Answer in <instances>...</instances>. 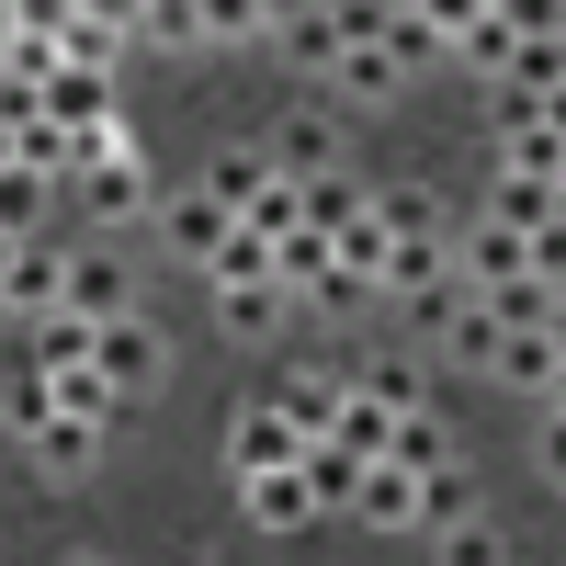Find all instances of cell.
<instances>
[{"instance_id":"16","label":"cell","mask_w":566,"mask_h":566,"mask_svg":"<svg viewBox=\"0 0 566 566\" xmlns=\"http://www.w3.org/2000/svg\"><path fill=\"white\" fill-rule=\"evenodd\" d=\"M239 510L261 533H306L317 522V488H306V464H283V476H239Z\"/></svg>"},{"instance_id":"32","label":"cell","mask_w":566,"mask_h":566,"mask_svg":"<svg viewBox=\"0 0 566 566\" xmlns=\"http://www.w3.org/2000/svg\"><path fill=\"white\" fill-rule=\"evenodd\" d=\"M363 476H374V464H352L340 442H317V453H306V488H317V510H352V499H363Z\"/></svg>"},{"instance_id":"26","label":"cell","mask_w":566,"mask_h":566,"mask_svg":"<svg viewBox=\"0 0 566 566\" xmlns=\"http://www.w3.org/2000/svg\"><path fill=\"white\" fill-rule=\"evenodd\" d=\"M272 181H283V170H272V159H261V148H239V159H216V170H205V193H216V205H227V216H250V205H261V193H272Z\"/></svg>"},{"instance_id":"9","label":"cell","mask_w":566,"mask_h":566,"mask_svg":"<svg viewBox=\"0 0 566 566\" xmlns=\"http://www.w3.org/2000/svg\"><path fill=\"white\" fill-rule=\"evenodd\" d=\"M91 363H103V386H114V397L136 408V397L159 386V363H170V352H159V328H148V317H114V328H103V352H91Z\"/></svg>"},{"instance_id":"43","label":"cell","mask_w":566,"mask_h":566,"mask_svg":"<svg viewBox=\"0 0 566 566\" xmlns=\"http://www.w3.org/2000/svg\"><path fill=\"white\" fill-rule=\"evenodd\" d=\"M69 566H103V555H69Z\"/></svg>"},{"instance_id":"35","label":"cell","mask_w":566,"mask_h":566,"mask_svg":"<svg viewBox=\"0 0 566 566\" xmlns=\"http://www.w3.org/2000/svg\"><path fill=\"white\" fill-rule=\"evenodd\" d=\"M442 544V566H510V544H499V522L476 510V522H453V533H431Z\"/></svg>"},{"instance_id":"25","label":"cell","mask_w":566,"mask_h":566,"mask_svg":"<svg viewBox=\"0 0 566 566\" xmlns=\"http://www.w3.org/2000/svg\"><path fill=\"white\" fill-rule=\"evenodd\" d=\"M216 317L239 328V340H272V328L295 317V295H283V283H239V295H216Z\"/></svg>"},{"instance_id":"2","label":"cell","mask_w":566,"mask_h":566,"mask_svg":"<svg viewBox=\"0 0 566 566\" xmlns=\"http://www.w3.org/2000/svg\"><path fill=\"white\" fill-rule=\"evenodd\" d=\"M45 34H57V57H69V69L114 80V57L136 45V12H91V0H45Z\"/></svg>"},{"instance_id":"29","label":"cell","mask_w":566,"mask_h":566,"mask_svg":"<svg viewBox=\"0 0 566 566\" xmlns=\"http://www.w3.org/2000/svg\"><path fill=\"white\" fill-rule=\"evenodd\" d=\"M57 419H80V431H114V419H125V397L103 386V363H91V374H57Z\"/></svg>"},{"instance_id":"8","label":"cell","mask_w":566,"mask_h":566,"mask_svg":"<svg viewBox=\"0 0 566 566\" xmlns=\"http://www.w3.org/2000/svg\"><path fill=\"white\" fill-rule=\"evenodd\" d=\"M261 408H283V431H295V442L317 453L328 431H340V408H352V386H340V374H283V386H272Z\"/></svg>"},{"instance_id":"3","label":"cell","mask_w":566,"mask_h":566,"mask_svg":"<svg viewBox=\"0 0 566 566\" xmlns=\"http://www.w3.org/2000/svg\"><path fill=\"white\" fill-rule=\"evenodd\" d=\"M34 125H57V136H103V125H125V103H114V80L57 69V80L34 91Z\"/></svg>"},{"instance_id":"41","label":"cell","mask_w":566,"mask_h":566,"mask_svg":"<svg viewBox=\"0 0 566 566\" xmlns=\"http://www.w3.org/2000/svg\"><path fill=\"white\" fill-rule=\"evenodd\" d=\"M0 170H12V125H0Z\"/></svg>"},{"instance_id":"33","label":"cell","mask_w":566,"mask_h":566,"mask_svg":"<svg viewBox=\"0 0 566 566\" xmlns=\"http://www.w3.org/2000/svg\"><path fill=\"white\" fill-rule=\"evenodd\" d=\"M272 23H283L272 0H205V34L216 45H272Z\"/></svg>"},{"instance_id":"42","label":"cell","mask_w":566,"mask_h":566,"mask_svg":"<svg viewBox=\"0 0 566 566\" xmlns=\"http://www.w3.org/2000/svg\"><path fill=\"white\" fill-rule=\"evenodd\" d=\"M555 408H566V374H555Z\"/></svg>"},{"instance_id":"14","label":"cell","mask_w":566,"mask_h":566,"mask_svg":"<svg viewBox=\"0 0 566 566\" xmlns=\"http://www.w3.org/2000/svg\"><path fill=\"white\" fill-rule=\"evenodd\" d=\"M386 45L397 69H431V57H453V12H431V0H386Z\"/></svg>"},{"instance_id":"17","label":"cell","mask_w":566,"mask_h":566,"mask_svg":"<svg viewBox=\"0 0 566 566\" xmlns=\"http://www.w3.org/2000/svg\"><path fill=\"white\" fill-rule=\"evenodd\" d=\"M272 45H283L295 69H328V80H340V57H352V23H340V12H283V23H272Z\"/></svg>"},{"instance_id":"21","label":"cell","mask_w":566,"mask_h":566,"mask_svg":"<svg viewBox=\"0 0 566 566\" xmlns=\"http://www.w3.org/2000/svg\"><path fill=\"white\" fill-rule=\"evenodd\" d=\"M340 386H352V397H386L397 419H419V408H431V386H419V363H386V352H374V363H352Z\"/></svg>"},{"instance_id":"7","label":"cell","mask_w":566,"mask_h":566,"mask_svg":"<svg viewBox=\"0 0 566 566\" xmlns=\"http://www.w3.org/2000/svg\"><path fill=\"white\" fill-rule=\"evenodd\" d=\"M69 317H91V328L136 317V272H125L114 250H69Z\"/></svg>"},{"instance_id":"10","label":"cell","mask_w":566,"mask_h":566,"mask_svg":"<svg viewBox=\"0 0 566 566\" xmlns=\"http://www.w3.org/2000/svg\"><path fill=\"white\" fill-rule=\"evenodd\" d=\"M374 216H386V250H453L464 227L442 193H419V181H397V193H374Z\"/></svg>"},{"instance_id":"27","label":"cell","mask_w":566,"mask_h":566,"mask_svg":"<svg viewBox=\"0 0 566 566\" xmlns=\"http://www.w3.org/2000/svg\"><path fill=\"white\" fill-rule=\"evenodd\" d=\"M453 522H476V476H464V464L419 476V533H453Z\"/></svg>"},{"instance_id":"22","label":"cell","mask_w":566,"mask_h":566,"mask_svg":"<svg viewBox=\"0 0 566 566\" xmlns=\"http://www.w3.org/2000/svg\"><path fill=\"white\" fill-rule=\"evenodd\" d=\"M136 45H170V57L216 45V34H205V0H148V12H136Z\"/></svg>"},{"instance_id":"13","label":"cell","mask_w":566,"mask_h":566,"mask_svg":"<svg viewBox=\"0 0 566 566\" xmlns=\"http://www.w3.org/2000/svg\"><path fill=\"white\" fill-rule=\"evenodd\" d=\"M0 306H12L23 328H34V317H57V306H69V250H57V239H23V261H12V295H0Z\"/></svg>"},{"instance_id":"34","label":"cell","mask_w":566,"mask_h":566,"mask_svg":"<svg viewBox=\"0 0 566 566\" xmlns=\"http://www.w3.org/2000/svg\"><path fill=\"white\" fill-rule=\"evenodd\" d=\"M205 283H216V295H239V283H283V272H272V239H250V227H239V239L216 250V272H205Z\"/></svg>"},{"instance_id":"30","label":"cell","mask_w":566,"mask_h":566,"mask_svg":"<svg viewBox=\"0 0 566 566\" xmlns=\"http://www.w3.org/2000/svg\"><path fill=\"white\" fill-rule=\"evenodd\" d=\"M386 464H408V476H442V464H453V431H442L431 408H419V419H397V442H386Z\"/></svg>"},{"instance_id":"39","label":"cell","mask_w":566,"mask_h":566,"mask_svg":"<svg viewBox=\"0 0 566 566\" xmlns=\"http://www.w3.org/2000/svg\"><path fill=\"white\" fill-rule=\"evenodd\" d=\"M12 261H23V239H0V295H12Z\"/></svg>"},{"instance_id":"23","label":"cell","mask_w":566,"mask_h":566,"mask_svg":"<svg viewBox=\"0 0 566 566\" xmlns=\"http://www.w3.org/2000/svg\"><path fill=\"white\" fill-rule=\"evenodd\" d=\"M45 419H57V386H45L34 363H12V386H0V431H12V442H34Z\"/></svg>"},{"instance_id":"28","label":"cell","mask_w":566,"mask_h":566,"mask_svg":"<svg viewBox=\"0 0 566 566\" xmlns=\"http://www.w3.org/2000/svg\"><path fill=\"white\" fill-rule=\"evenodd\" d=\"M23 453L45 464V476H91V453H103V431H80V419H45V431H34Z\"/></svg>"},{"instance_id":"24","label":"cell","mask_w":566,"mask_h":566,"mask_svg":"<svg viewBox=\"0 0 566 566\" xmlns=\"http://www.w3.org/2000/svg\"><path fill=\"white\" fill-rule=\"evenodd\" d=\"M328 442H340L352 464H386V442H397V408H386V397H352V408H340V431H328Z\"/></svg>"},{"instance_id":"4","label":"cell","mask_w":566,"mask_h":566,"mask_svg":"<svg viewBox=\"0 0 566 566\" xmlns=\"http://www.w3.org/2000/svg\"><path fill=\"white\" fill-rule=\"evenodd\" d=\"M522 12H499V0H476V12H453V69H476V80H510V57H522Z\"/></svg>"},{"instance_id":"12","label":"cell","mask_w":566,"mask_h":566,"mask_svg":"<svg viewBox=\"0 0 566 566\" xmlns=\"http://www.w3.org/2000/svg\"><path fill=\"white\" fill-rule=\"evenodd\" d=\"M261 159H272V170L295 181V193H306V181H328V170H340V136H328V114H283Z\"/></svg>"},{"instance_id":"40","label":"cell","mask_w":566,"mask_h":566,"mask_svg":"<svg viewBox=\"0 0 566 566\" xmlns=\"http://www.w3.org/2000/svg\"><path fill=\"white\" fill-rule=\"evenodd\" d=\"M555 352H566V295H555Z\"/></svg>"},{"instance_id":"38","label":"cell","mask_w":566,"mask_h":566,"mask_svg":"<svg viewBox=\"0 0 566 566\" xmlns=\"http://www.w3.org/2000/svg\"><path fill=\"white\" fill-rule=\"evenodd\" d=\"M12 34H23V0H0V57H12Z\"/></svg>"},{"instance_id":"18","label":"cell","mask_w":566,"mask_h":566,"mask_svg":"<svg viewBox=\"0 0 566 566\" xmlns=\"http://www.w3.org/2000/svg\"><path fill=\"white\" fill-rule=\"evenodd\" d=\"M352 522L363 533H419V476H408V464H374L363 499H352Z\"/></svg>"},{"instance_id":"5","label":"cell","mask_w":566,"mask_h":566,"mask_svg":"<svg viewBox=\"0 0 566 566\" xmlns=\"http://www.w3.org/2000/svg\"><path fill=\"white\" fill-rule=\"evenodd\" d=\"M453 272L464 283H476V295H510V283H533V239H510V227H464V239H453Z\"/></svg>"},{"instance_id":"37","label":"cell","mask_w":566,"mask_h":566,"mask_svg":"<svg viewBox=\"0 0 566 566\" xmlns=\"http://www.w3.org/2000/svg\"><path fill=\"white\" fill-rule=\"evenodd\" d=\"M533 453H544V476L566 488V408H544V431H533Z\"/></svg>"},{"instance_id":"1","label":"cell","mask_w":566,"mask_h":566,"mask_svg":"<svg viewBox=\"0 0 566 566\" xmlns=\"http://www.w3.org/2000/svg\"><path fill=\"white\" fill-rule=\"evenodd\" d=\"M80 205L103 216V227H136V216H148V159H136V136H125V125L103 136V148H91V170H80Z\"/></svg>"},{"instance_id":"36","label":"cell","mask_w":566,"mask_h":566,"mask_svg":"<svg viewBox=\"0 0 566 566\" xmlns=\"http://www.w3.org/2000/svg\"><path fill=\"white\" fill-rule=\"evenodd\" d=\"M499 340H510V328L488 317V295H476V306H464V317H453V352H464V363H499Z\"/></svg>"},{"instance_id":"31","label":"cell","mask_w":566,"mask_h":566,"mask_svg":"<svg viewBox=\"0 0 566 566\" xmlns=\"http://www.w3.org/2000/svg\"><path fill=\"white\" fill-rule=\"evenodd\" d=\"M340 91H352V103H397V91H408V69L386 57V45H352V57H340Z\"/></svg>"},{"instance_id":"20","label":"cell","mask_w":566,"mask_h":566,"mask_svg":"<svg viewBox=\"0 0 566 566\" xmlns=\"http://www.w3.org/2000/svg\"><path fill=\"white\" fill-rule=\"evenodd\" d=\"M295 205H306V227H317V239H340V227H363V216H374V193H363L352 170H328V181H306Z\"/></svg>"},{"instance_id":"11","label":"cell","mask_w":566,"mask_h":566,"mask_svg":"<svg viewBox=\"0 0 566 566\" xmlns=\"http://www.w3.org/2000/svg\"><path fill=\"white\" fill-rule=\"evenodd\" d=\"M227 464H239V476H283V464H306V442L295 431H283V408H239V419H227Z\"/></svg>"},{"instance_id":"6","label":"cell","mask_w":566,"mask_h":566,"mask_svg":"<svg viewBox=\"0 0 566 566\" xmlns=\"http://www.w3.org/2000/svg\"><path fill=\"white\" fill-rule=\"evenodd\" d=\"M159 239H170V261H193V272H216V250L239 239V216H227L216 193H170V205H159Z\"/></svg>"},{"instance_id":"19","label":"cell","mask_w":566,"mask_h":566,"mask_svg":"<svg viewBox=\"0 0 566 566\" xmlns=\"http://www.w3.org/2000/svg\"><path fill=\"white\" fill-rule=\"evenodd\" d=\"M488 374H499V386H533V397H555V374H566V352H555V328H510Z\"/></svg>"},{"instance_id":"15","label":"cell","mask_w":566,"mask_h":566,"mask_svg":"<svg viewBox=\"0 0 566 566\" xmlns=\"http://www.w3.org/2000/svg\"><path fill=\"white\" fill-rule=\"evenodd\" d=\"M91 352H103V328H91V317H69V306L23 328V363L45 374V386H57V374H91Z\"/></svg>"}]
</instances>
